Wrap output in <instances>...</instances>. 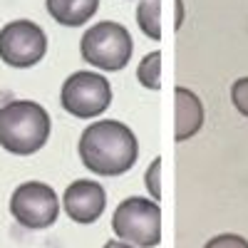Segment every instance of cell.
<instances>
[{
	"instance_id": "obj_1",
	"label": "cell",
	"mask_w": 248,
	"mask_h": 248,
	"mask_svg": "<svg viewBox=\"0 0 248 248\" xmlns=\"http://www.w3.org/2000/svg\"><path fill=\"white\" fill-rule=\"evenodd\" d=\"M79 159L97 176H122L137 161L139 144L134 132L122 122H92L79 137Z\"/></svg>"
},
{
	"instance_id": "obj_2",
	"label": "cell",
	"mask_w": 248,
	"mask_h": 248,
	"mask_svg": "<svg viewBox=\"0 0 248 248\" xmlns=\"http://www.w3.org/2000/svg\"><path fill=\"white\" fill-rule=\"evenodd\" d=\"M52 122L43 105L15 99L0 107V147L10 154L28 156L45 147Z\"/></svg>"
},
{
	"instance_id": "obj_3",
	"label": "cell",
	"mask_w": 248,
	"mask_h": 248,
	"mask_svg": "<svg viewBox=\"0 0 248 248\" xmlns=\"http://www.w3.org/2000/svg\"><path fill=\"white\" fill-rule=\"evenodd\" d=\"M112 231L119 241L134 248H154L161 243V209L159 201L129 196L112 214Z\"/></svg>"
},
{
	"instance_id": "obj_4",
	"label": "cell",
	"mask_w": 248,
	"mask_h": 248,
	"mask_svg": "<svg viewBox=\"0 0 248 248\" xmlns=\"http://www.w3.org/2000/svg\"><path fill=\"white\" fill-rule=\"evenodd\" d=\"M132 35L129 30L112 23V20H102V23L92 25L79 40V52L90 65L107 70V72H117L129 62L132 57Z\"/></svg>"
},
{
	"instance_id": "obj_5",
	"label": "cell",
	"mask_w": 248,
	"mask_h": 248,
	"mask_svg": "<svg viewBox=\"0 0 248 248\" xmlns=\"http://www.w3.org/2000/svg\"><path fill=\"white\" fill-rule=\"evenodd\" d=\"M10 214L25 229L43 231L57 221L60 199L52 186L43 181H25L10 196Z\"/></svg>"
},
{
	"instance_id": "obj_6",
	"label": "cell",
	"mask_w": 248,
	"mask_h": 248,
	"mask_svg": "<svg viewBox=\"0 0 248 248\" xmlns=\"http://www.w3.org/2000/svg\"><path fill=\"white\" fill-rule=\"evenodd\" d=\"M60 102L77 119H94L109 107L112 87L109 79L97 72H75L65 79L60 92Z\"/></svg>"
},
{
	"instance_id": "obj_7",
	"label": "cell",
	"mask_w": 248,
	"mask_h": 248,
	"mask_svg": "<svg viewBox=\"0 0 248 248\" xmlns=\"http://www.w3.org/2000/svg\"><path fill=\"white\" fill-rule=\"evenodd\" d=\"M47 52V35L32 20H13L0 30V60L25 70L37 65Z\"/></svg>"
},
{
	"instance_id": "obj_8",
	"label": "cell",
	"mask_w": 248,
	"mask_h": 248,
	"mask_svg": "<svg viewBox=\"0 0 248 248\" xmlns=\"http://www.w3.org/2000/svg\"><path fill=\"white\" fill-rule=\"evenodd\" d=\"M62 203H65V211L75 223H94L102 214H105L107 191L99 181L77 179L65 189Z\"/></svg>"
},
{
	"instance_id": "obj_9",
	"label": "cell",
	"mask_w": 248,
	"mask_h": 248,
	"mask_svg": "<svg viewBox=\"0 0 248 248\" xmlns=\"http://www.w3.org/2000/svg\"><path fill=\"white\" fill-rule=\"evenodd\" d=\"M174 99H176V132H174V137H176V141H186L203 127V105L186 87H176Z\"/></svg>"
},
{
	"instance_id": "obj_10",
	"label": "cell",
	"mask_w": 248,
	"mask_h": 248,
	"mask_svg": "<svg viewBox=\"0 0 248 248\" xmlns=\"http://www.w3.org/2000/svg\"><path fill=\"white\" fill-rule=\"evenodd\" d=\"M52 20L67 28H79L97 13L99 0H45Z\"/></svg>"
},
{
	"instance_id": "obj_11",
	"label": "cell",
	"mask_w": 248,
	"mask_h": 248,
	"mask_svg": "<svg viewBox=\"0 0 248 248\" xmlns=\"http://www.w3.org/2000/svg\"><path fill=\"white\" fill-rule=\"evenodd\" d=\"M137 23L149 40H161V0H139Z\"/></svg>"
},
{
	"instance_id": "obj_12",
	"label": "cell",
	"mask_w": 248,
	"mask_h": 248,
	"mask_svg": "<svg viewBox=\"0 0 248 248\" xmlns=\"http://www.w3.org/2000/svg\"><path fill=\"white\" fill-rule=\"evenodd\" d=\"M137 79L141 82V87H147V90H159L161 87V52L159 50L149 52L139 62Z\"/></svg>"
},
{
	"instance_id": "obj_13",
	"label": "cell",
	"mask_w": 248,
	"mask_h": 248,
	"mask_svg": "<svg viewBox=\"0 0 248 248\" xmlns=\"http://www.w3.org/2000/svg\"><path fill=\"white\" fill-rule=\"evenodd\" d=\"M144 184H147L152 199L159 201L161 199V156H156L152 161V167L147 169V174H144Z\"/></svg>"
},
{
	"instance_id": "obj_14",
	"label": "cell",
	"mask_w": 248,
	"mask_h": 248,
	"mask_svg": "<svg viewBox=\"0 0 248 248\" xmlns=\"http://www.w3.org/2000/svg\"><path fill=\"white\" fill-rule=\"evenodd\" d=\"M231 102L243 117H248V77H241L231 85Z\"/></svg>"
},
{
	"instance_id": "obj_15",
	"label": "cell",
	"mask_w": 248,
	"mask_h": 248,
	"mask_svg": "<svg viewBox=\"0 0 248 248\" xmlns=\"http://www.w3.org/2000/svg\"><path fill=\"white\" fill-rule=\"evenodd\" d=\"M203 248H248V241L238 233H218L214 238H209Z\"/></svg>"
},
{
	"instance_id": "obj_16",
	"label": "cell",
	"mask_w": 248,
	"mask_h": 248,
	"mask_svg": "<svg viewBox=\"0 0 248 248\" xmlns=\"http://www.w3.org/2000/svg\"><path fill=\"white\" fill-rule=\"evenodd\" d=\"M174 25H176V30L184 25V0H176V23Z\"/></svg>"
},
{
	"instance_id": "obj_17",
	"label": "cell",
	"mask_w": 248,
	"mask_h": 248,
	"mask_svg": "<svg viewBox=\"0 0 248 248\" xmlns=\"http://www.w3.org/2000/svg\"><path fill=\"white\" fill-rule=\"evenodd\" d=\"M102 248H134V246H129V243H124V241H107Z\"/></svg>"
}]
</instances>
